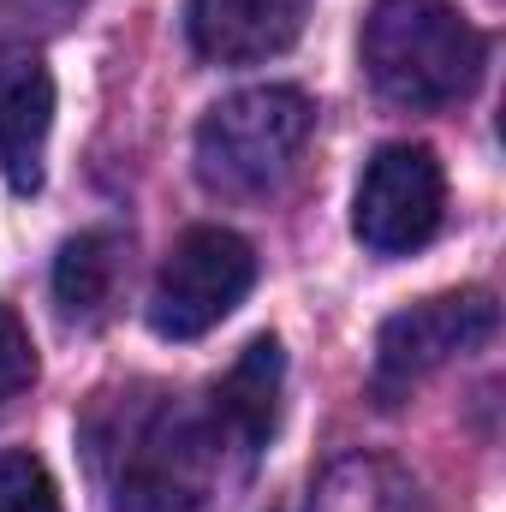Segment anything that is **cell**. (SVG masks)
Listing matches in <instances>:
<instances>
[{"instance_id":"obj_2","label":"cell","mask_w":506,"mask_h":512,"mask_svg":"<svg viewBox=\"0 0 506 512\" xmlns=\"http://www.w3.org/2000/svg\"><path fill=\"white\" fill-rule=\"evenodd\" d=\"M483 60L489 42L453 0H376L364 18V72L393 108L429 114L465 102Z\"/></svg>"},{"instance_id":"obj_5","label":"cell","mask_w":506,"mask_h":512,"mask_svg":"<svg viewBox=\"0 0 506 512\" xmlns=\"http://www.w3.org/2000/svg\"><path fill=\"white\" fill-rule=\"evenodd\" d=\"M447 173L423 143H381L352 197V233L376 256H411L441 233Z\"/></svg>"},{"instance_id":"obj_6","label":"cell","mask_w":506,"mask_h":512,"mask_svg":"<svg viewBox=\"0 0 506 512\" xmlns=\"http://www.w3.org/2000/svg\"><path fill=\"white\" fill-rule=\"evenodd\" d=\"M495 322H501V310H495V292H483V286L441 292V298H423V304L387 316L376 334V393H405L429 370L465 358L471 346H483L495 334Z\"/></svg>"},{"instance_id":"obj_11","label":"cell","mask_w":506,"mask_h":512,"mask_svg":"<svg viewBox=\"0 0 506 512\" xmlns=\"http://www.w3.org/2000/svg\"><path fill=\"white\" fill-rule=\"evenodd\" d=\"M0 512H60V489L36 453H0Z\"/></svg>"},{"instance_id":"obj_1","label":"cell","mask_w":506,"mask_h":512,"mask_svg":"<svg viewBox=\"0 0 506 512\" xmlns=\"http://www.w3.org/2000/svg\"><path fill=\"white\" fill-rule=\"evenodd\" d=\"M227 423L215 405H197L185 393H114L90 411L84 447L96 465V483L108 512H191L221 483Z\"/></svg>"},{"instance_id":"obj_9","label":"cell","mask_w":506,"mask_h":512,"mask_svg":"<svg viewBox=\"0 0 506 512\" xmlns=\"http://www.w3.org/2000/svg\"><path fill=\"white\" fill-rule=\"evenodd\" d=\"M280 376H286L280 340L262 334V340L245 346V358H239V364L215 382V393H209V405H215V417L227 423V435H233L239 453H256V447L274 435V417H280Z\"/></svg>"},{"instance_id":"obj_3","label":"cell","mask_w":506,"mask_h":512,"mask_svg":"<svg viewBox=\"0 0 506 512\" xmlns=\"http://www.w3.org/2000/svg\"><path fill=\"white\" fill-rule=\"evenodd\" d=\"M316 131V108L292 84H256L215 102L197 126V179L215 197H268L292 179L304 143Z\"/></svg>"},{"instance_id":"obj_4","label":"cell","mask_w":506,"mask_h":512,"mask_svg":"<svg viewBox=\"0 0 506 512\" xmlns=\"http://www.w3.org/2000/svg\"><path fill=\"white\" fill-rule=\"evenodd\" d=\"M256 286V251L227 227H191L155 274L149 328L161 340H203Z\"/></svg>"},{"instance_id":"obj_10","label":"cell","mask_w":506,"mask_h":512,"mask_svg":"<svg viewBox=\"0 0 506 512\" xmlns=\"http://www.w3.org/2000/svg\"><path fill=\"white\" fill-rule=\"evenodd\" d=\"M120 268H126V239L114 227H90L78 239H66L54 256V304L72 328H96L114 304V286H120Z\"/></svg>"},{"instance_id":"obj_12","label":"cell","mask_w":506,"mask_h":512,"mask_svg":"<svg viewBox=\"0 0 506 512\" xmlns=\"http://www.w3.org/2000/svg\"><path fill=\"white\" fill-rule=\"evenodd\" d=\"M36 382V340L18 322L12 304H0V411H12V399H24Z\"/></svg>"},{"instance_id":"obj_8","label":"cell","mask_w":506,"mask_h":512,"mask_svg":"<svg viewBox=\"0 0 506 512\" xmlns=\"http://www.w3.org/2000/svg\"><path fill=\"white\" fill-rule=\"evenodd\" d=\"M310 0H191L185 30L191 48L215 66H251L268 54H286L304 36Z\"/></svg>"},{"instance_id":"obj_7","label":"cell","mask_w":506,"mask_h":512,"mask_svg":"<svg viewBox=\"0 0 506 512\" xmlns=\"http://www.w3.org/2000/svg\"><path fill=\"white\" fill-rule=\"evenodd\" d=\"M54 131V72L36 48H0V173L18 197L42 191Z\"/></svg>"}]
</instances>
